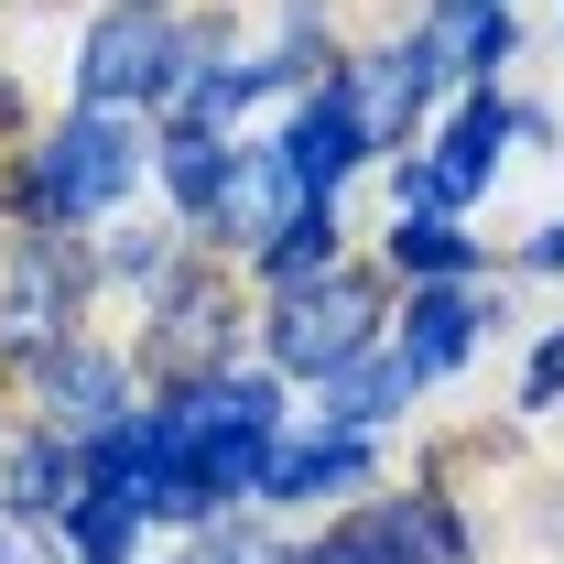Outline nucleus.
<instances>
[{
  "instance_id": "6",
  "label": "nucleus",
  "mask_w": 564,
  "mask_h": 564,
  "mask_svg": "<svg viewBox=\"0 0 564 564\" xmlns=\"http://www.w3.org/2000/svg\"><path fill=\"white\" fill-rule=\"evenodd\" d=\"M456 554H467V532L445 499H391V510H369V532L337 543V564H456Z\"/></svg>"
},
{
  "instance_id": "4",
  "label": "nucleus",
  "mask_w": 564,
  "mask_h": 564,
  "mask_svg": "<svg viewBox=\"0 0 564 564\" xmlns=\"http://www.w3.org/2000/svg\"><path fill=\"white\" fill-rule=\"evenodd\" d=\"M76 293H87V272H76V250H55V239H33L11 272H0V348H33L55 358L76 326Z\"/></svg>"
},
{
  "instance_id": "9",
  "label": "nucleus",
  "mask_w": 564,
  "mask_h": 564,
  "mask_svg": "<svg viewBox=\"0 0 564 564\" xmlns=\"http://www.w3.org/2000/svg\"><path fill=\"white\" fill-rule=\"evenodd\" d=\"M358 152H369V141H358L348 98H315V109L293 120V152H282V163H293V185H304V207H326V196H337V174H348Z\"/></svg>"
},
{
  "instance_id": "22",
  "label": "nucleus",
  "mask_w": 564,
  "mask_h": 564,
  "mask_svg": "<svg viewBox=\"0 0 564 564\" xmlns=\"http://www.w3.org/2000/svg\"><path fill=\"white\" fill-rule=\"evenodd\" d=\"M0 564H22V543H11V532H0Z\"/></svg>"
},
{
  "instance_id": "14",
  "label": "nucleus",
  "mask_w": 564,
  "mask_h": 564,
  "mask_svg": "<svg viewBox=\"0 0 564 564\" xmlns=\"http://www.w3.org/2000/svg\"><path fill=\"white\" fill-rule=\"evenodd\" d=\"M326 380H337V413H348V423H358V413L380 423L402 391H413V369H402V358H369V348H358L348 369H326Z\"/></svg>"
},
{
  "instance_id": "8",
  "label": "nucleus",
  "mask_w": 564,
  "mask_h": 564,
  "mask_svg": "<svg viewBox=\"0 0 564 564\" xmlns=\"http://www.w3.org/2000/svg\"><path fill=\"white\" fill-rule=\"evenodd\" d=\"M434 87V44H402V55H380V66L348 87V120L358 141H402V120H413V98Z\"/></svg>"
},
{
  "instance_id": "3",
  "label": "nucleus",
  "mask_w": 564,
  "mask_h": 564,
  "mask_svg": "<svg viewBox=\"0 0 564 564\" xmlns=\"http://www.w3.org/2000/svg\"><path fill=\"white\" fill-rule=\"evenodd\" d=\"M174 66H185L174 22H98L87 55H76V87H87V109H141V98L174 87Z\"/></svg>"
},
{
  "instance_id": "16",
  "label": "nucleus",
  "mask_w": 564,
  "mask_h": 564,
  "mask_svg": "<svg viewBox=\"0 0 564 564\" xmlns=\"http://www.w3.org/2000/svg\"><path fill=\"white\" fill-rule=\"evenodd\" d=\"M217 337H228V315H217V293H196V304H174V315H163V337H152V358L174 369V358L196 348V369H207V358H217Z\"/></svg>"
},
{
  "instance_id": "15",
  "label": "nucleus",
  "mask_w": 564,
  "mask_h": 564,
  "mask_svg": "<svg viewBox=\"0 0 564 564\" xmlns=\"http://www.w3.org/2000/svg\"><path fill=\"white\" fill-rule=\"evenodd\" d=\"M391 261H402V272H478V250H467V228H445V217H413V228H402V239H391Z\"/></svg>"
},
{
  "instance_id": "12",
  "label": "nucleus",
  "mask_w": 564,
  "mask_h": 564,
  "mask_svg": "<svg viewBox=\"0 0 564 564\" xmlns=\"http://www.w3.org/2000/svg\"><path fill=\"white\" fill-rule=\"evenodd\" d=\"M44 402H55L66 423H87V434H109V423H120V369L55 348V358H44Z\"/></svg>"
},
{
  "instance_id": "20",
  "label": "nucleus",
  "mask_w": 564,
  "mask_h": 564,
  "mask_svg": "<svg viewBox=\"0 0 564 564\" xmlns=\"http://www.w3.org/2000/svg\"><path fill=\"white\" fill-rule=\"evenodd\" d=\"M55 499H66V467H55V445H33L11 467V510H55Z\"/></svg>"
},
{
  "instance_id": "7",
  "label": "nucleus",
  "mask_w": 564,
  "mask_h": 564,
  "mask_svg": "<svg viewBox=\"0 0 564 564\" xmlns=\"http://www.w3.org/2000/svg\"><path fill=\"white\" fill-rule=\"evenodd\" d=\"M282 207H304V185H293V163L282 152H239L228 174H217V228H239V239H272L282 228Z\"/></svg>"
},
{
  "instance_id": "19",
  "label": "nucleus",
  "mask_w": 564,
  "mask_h": 564,
  "mask_svg": "<svg viewBox=\"0 0 564 564\" xmlns=\"http://www.w3.org/2000/svg\"><path fill=\"white\" fill-rule=\"evenodd\" d=\"M445 44H456V66H489V55H510V22H499V0H467V11L445 22Z\"/></svg>"
},
{
  "instance_id": "2",
  "label": "nucleus",
  "mask_w": 564,
  "mask_h": 564,
  "mask_svg": "<svg viewBox=\"0 0 564 564\" xmlns=\"http://www.w3.org/2000/svg\"><path fill=\"white\" fill-rule=\"evenodd\" d=\"M120 185H131V131H120V109H87V120H66V131L33 152L22 207L44 217V228H66V217L120 207Z\"/></svg>"
},
{
  "instance_id": "13",
  "label": "nucleus",
  "mask_w": 564,
  "mask_h": 564,
  "mask_svg": "<svg viewBox=\"0 0 564 564\" xmlns=\"http://www.w3.org/2000/svg\"><path fill=\"white\" fill-rule=\"evenodd\" d=\"M163 174H174V207H185V217H207V207H217V174H228V152L207 141V120H185V131L163 141Z\"/></svg>"
},
{
  "instance_id": "11",
  "label": "nucleus",
  "mask_w": 564,
  "mask_h": 564,
  "mask_svg": "<svg viewBox=\"0 0 564 564\" xmlns=\"http://www.w3.org/2000/svg\"><path fill=\"white\" fill-rule=\"evenodd\" d=\"M348 478H369L358 434H315V445H293V456L272 445V467H261V489H272V499H326V489H348Z\"/></svg>"
},
{
  "instance_id": "5",
  "label": "nucleus",
  "mask_w": 564,
  "mask_h": 564,
  "mask_svg": "<svg viewBox=\"0 0 564 564\" xmlns=\"http://www.w3.org/2000/svg\"><path fill=\"white\" fill-rule=\"evenodd\" d=\"M521 131V109L510 98H467V120L445 131V152L423 163V174H402V196H413V217H456L478 185H489V163H499V141Z\"/></svg>"
},
{
  "instance_id": "1",
  "label": "nucleus",
  "mask_w": 564,
  "mask_h": 564,
  "mask_svg": "<svg viewBox=\"0 0 564 564\" xmlns=\"http://www.w3.org/2000/svg\"><path fill=\"white\" fill-rule=\"evenodd\" d=\"M369 326H380V282L369 272H304V282H282V304H272V358L282 369H348L358 348H369Z\"/></svg>"
},
{
  "instance_id": "17",
  "label": "nucleus",
  "mask_w": 564,
  "mask_h": 564,
  "mask_svg": "<svg viewBox=\"0 0 564 564\" xmlns=\"http://www.w3.org/2000/svg\"><path fill=\"white\" fill-rule=\"evenodd\" d=\"M261 250H272V282H304V272H326V207H304L293 228H272Z\"/></svg>"
},
{
  "instance_id": "10",
  "label": "nucleus",
  "mask_w": 564,
  "mask_h": 564,
  "mask_svg": "<svg viewBox=\"0 0 564 564\" xmlns=\"http://www.w3.org/2000/svg\"><path fill=\"white\" fill-rule=\"evenodd\" d=\"M467 348H478V304H467L456 282H434V293L413 304V326H402V369L434 380V369H456Z\"/></svg>"
},
{
  "instance_id": "18",
  "label": "nucleus",
  "mask_w": 564,
  "mask_h": 564,
  "mask_svg": "<svg viewBox=\"0 0 564 564\" xmlns=\"http://www.w3.org/2000/svg\"><path fill=\"white\" fill-rule=\"evenodd\" d=\"M131 554V499H87L76 510V564H120Z\"/></svg>"
},
{
  "instance_id": "21",
  "label": "nucleus",
  "mask_w": 564,
  "mask_h": 564,
  "mask_svg": "<svg viewBox=\"0 0 564 564\" xmlns=\"http://www.w3.org/2000/svg\"><path fill=\"white\" fill-rule=\"evenodd\" d=\"M521 402H532V413H543V402H564V337L543 358H532V380H521Z\"/></svg>"
}]
</instances>
